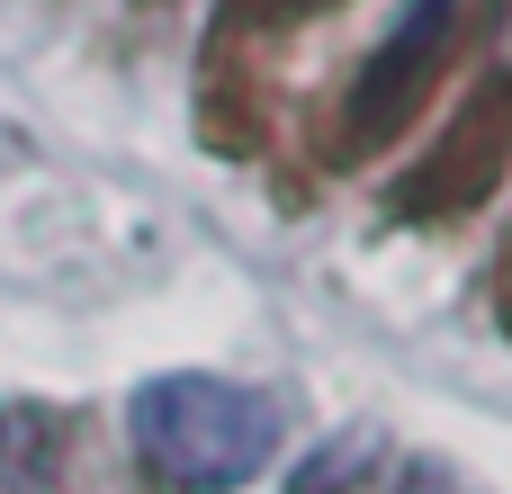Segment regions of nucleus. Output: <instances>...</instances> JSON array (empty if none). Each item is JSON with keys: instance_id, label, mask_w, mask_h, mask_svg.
<instances>
[{"instance_id": "obj_1", "label": "nucleus", "mask_w": 512, "mask_h": 494, "mask_svg": "<svg viewBox=\"0 0 512 494\" xmlns=\"http://www.w3.org/2000/svg\"><path fill=\"white\" fill-rule=\"evenodd\" d=\"M126 432H135V459H144V477L162 494H234L279 459L288 414L261 387L180 369V378H144L135 387Z\"/></svg>"}]
</instances>
